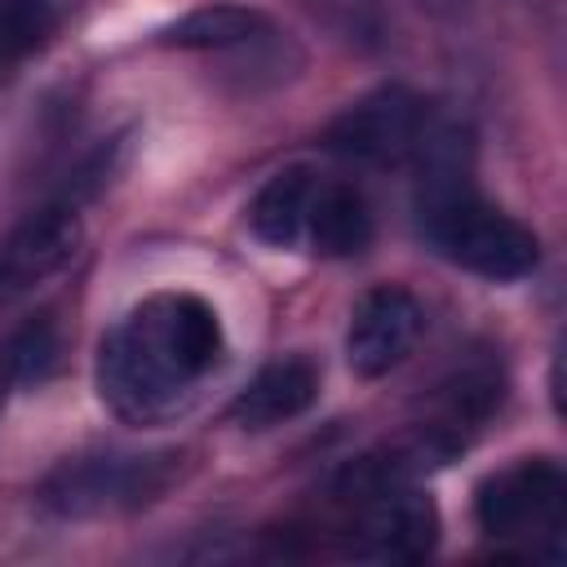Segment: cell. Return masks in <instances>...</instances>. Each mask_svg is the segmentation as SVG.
<instances>
[{
    "label": "cell",
    "mask_w": 567,
    "mask_h": 567,
    "mask_svg": "<svg viewBox=\"0 0 567 567\" xmlns=\"http://www.w3.org/2000/svg\"><path fill=\"white\" fill-rule=\"evenodd\" d=\"M226 332L199 292L164 288L142 297L102 337V403L133 425H159L190 408L199 385L221 368Z\"/></svg>",
    "instance_id": "obj_1"
},
{
    "label": "cell",
    "mask_w": 567,
    "mask_h": 567,
    "mask_svg": "<svg viewBox=\"0 0 567 567\" xmlns=\"http://www.w3.org/2000/svg\"><path fill=\"white\" fill-rule=\"evenodd\" d=\"M416 221L425 244L452 266L483 279H523L540 261L536 235L487 204L470 173V133L452 120H430L416 146Z\"/></svg>",
    "instance_id": "obj_2"
},
{
    "label": "cell",
    "mask_w": 567,
    "mask_h": 567,
    "mask_svg": "<svg viewBox=\"0 0 567 567\" xmlns=\"http://www.w3.org/2000/svg\"><path fill=\"white\" fill-rule=\"evenodd\" d=\"M182 474V452H93L62 461L40 483V505L53 518H111L159 501Z\"/></svg>",
    "instance_id": "obj_3"
},
{
    "label": "cell",
    "mask_w": 567,
    "mask_h": 567,
    "mask_svg": "<svg viewBox=\"0 0 567 567\" xmlns=\"http://www.w3.org/2000/svg\"><path fill=\"white\" fill-rule=\"evenodd\" d=\"M567 509V478L549 456H523L478 483L474 518L492 540H558Z\"/></svg>",
    "instance_id": "obj_4"
},
{
    "label": "cell",
    "mask_w": 567,
    "mask_h": 567,
    "mask_svg": "<svg viewBox=\"0 0 567 567\" xmlns=\"http://www.w3.org/2000/svg\"><path fill=\"white\" fill-rule=\"evenodd\" d=\"M425 124H430V106L412 89L385 84V89H372L368 97L350 102L328 124L323 142L341 159L372 164V168H394V164L416 155Z\"/></svg>",
    "instance_id": "obj_5"
},
{
    "label": "cell",
    "mask_w": 567,
    "mask_h": 567,
    "mask_svg": "<svg viewBox=\"0 0 567 567\" xmlns=\"http://www.w3.org/2000/svg\"><path fill=\"white\" fill-rule=\"evenodd\" d=\"M359 518L350 527V554L368 563H421L439 540V509L412 483L354 496Z\"/></svg>",
    "instance_id": "obj_6"
},
{
    "label": "cell",
    "mask_w": 567,
    "mask_h": 567,
    "mask_svg": "<svg viewBox=\"0 0 567 567\" xmlns=\"http://www.w3.org/2000/svg\"><path fill=\"white\" fill-rule=\"evenodd\" d=\"M421 328H425L421 301L399 284H377L350 310L346 359L359 377H385L412 354V346L421 341Z\"/></svg>",
    "instance_id": "obj_7"
},
{
    "label": "cell",
    "mask_w": 567,
    "mask_h": 567,
    "mask_svg": "<svg viewBox=\"0 0 567 567\" xmlns=\"http://www.w3.org/2000/svg\"><path fill=\"white\" fill-rule=\"evenodd\" d=\"M80 244V213L75 204H49L31 213L4 244H0V301L27 292L31 284L49 279L75 257Z\"/></svg>",
    "instance_id": "obj_8"
},
{
    "label": "cell",
    "mask_w": 567,
    "mask_h": 567,
    "mask_svg": "<svg viewBox=\"0 0 567 567\" xmlns=\"http://www.w3.org/2000/svg\"><path fill=\"white\" fill-rule=\"evenodd\" d=\"M315 399H319V368L310 359H301V354H288V359L266 363L239 390L230 416L244 430H270V425H284V421L301 416Z\"/></svg>",
    "instance_id": "obj_9"
},
{
    "label": "cell",
    "mask_w": 567,
    "mask_h": 567,
    "mask_svg": "<svg viewBox=\"0 0 567 567\" xmlns=\"http://www.w3.org/2000/svg\"><path fill=\"white\" fill-rule=\"evenodd\" d=\"M368 239H372V213H368L363 190L337 177H319L310 213H306L301 248L319 257H354L368 248Z\"/></svg>",
    "instance_id": "obj_10"
},
{
    "label": "cell",
    "mask_w": 567,
    "mask_h": 567,
    "mask_svg": "<svg viewBox=\"0 0 567 567\" xmlns=\"http://www.w3.org/2000/svg\"><path fill=\"white\" fill-rule=\"evenodd\" d=\"M323 173H315L310 164H288L275 177H266V186L252 195L248 204V226L261 244L270 248H301L306 235V213L315 199Z\"/></svg>",
    "instance_id": "obj_11"
},
{
    "label": "cell",
    "mask_w": 567,
    "mask_h": 567,
    "mask_svg": "<svg viewBox=\"0 0 567 567\" xmlns=\"http://www.w3.org/2000/svg\"><path fill=\"white\" fill-rule=\"evenodd\" d=\"M275 27L261 9L248 4H204L195 13H186L182 22H173L159 40L173 49H204V53H226V49H252L257 40H266Z\"/></svg>",
    "instance_id": "obj_12"
},
{
    "label": "cell",
    "mask_w": 567,
    "mask_h": 567,
    "mask_svg": "<svg viewBox=\"0 0 567 567\" xmlns=\"http://www.w3.org/2000/svg\"><path fill=\"white\" fill-rule=\"evenodd\" d=\"M62 27L58 0H0V71L40 53Z\"/></svg>",
    "instance_id": "obj_13"
},
{
    "label": "cell",
    "mask_w": 567,
    "mask_h": 567,
    "mask_svg": "<svg viewBox=\"0 0 567 567\" xmlns=\"http://www.w3.org/2000/svg\"><path fill=\"white\" fill-rule=\"evenodd\" d=\"M58 328L49 319L22 323L4 346H0V381L4 385H31L44 381L58 368Z\"/></svg>",
    "instance_id": "obj_14"
},
{
    "label": "cell",
    "mask_w": 567,
    "mask_h": 567,
    "mask_svg": "<svg viewBox=\"0 0 567 567\" xmlns=\"http://www.w3.org/2000/svg\"><path fill=\"white\" fill-rule=\"evenodd\" d=\"M425 4H434V9H443V4H447V9H456L461 0H425Z\"/></svg>",
    "instance_id": "obj_15"
},
{
    "label": "cell",
    "mask_w": 567,
    "mask_h": 567,
    "mask_svg": "<svg viewBox=\"0 0 567 567\" xmlns=\"http://www.w3.org/2000/svg\"><path fill=\"white\" fill-rule=\"evenodd\" d=\"M0 385H4V381H0Z\"/></svg>",
    "instance_id": "obj_16"
}]
</instances>
